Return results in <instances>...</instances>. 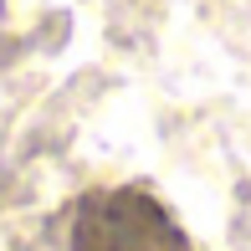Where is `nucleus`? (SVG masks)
Listing matches in <instances>:
<instances>
[{
  "label": "nucleus",
  "mask_w": 251,
  "mask_h": 251,
  "mask_svg": "<svg viewBox=\"0 0 251 251\" xmlns=\"http://www.w3.org/2000/svg\"><path fill=\"white\" fill-rule=\"evenodd\" d=\"M67 251H190L179 221L133 185L93 190L77 200Z\"/></svg>",
  "instance_id": "1"
}]
</instances>
